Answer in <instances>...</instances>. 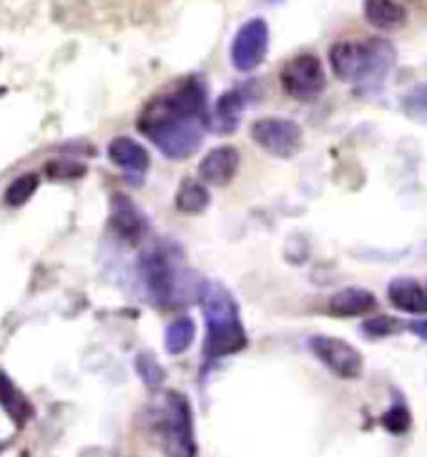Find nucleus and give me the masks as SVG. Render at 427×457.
Masks as SVG:
<instances>
[{
	"label": "nucleus",
	"mask_w": 427,
	"mask_h": 457,
	"mask_svg": "<svg viewBox=\"0 0 427 457\" xmlns=\"http://www.w3.org/2000/svg\"><path fill=\"white\" fill-rule=\"evenodd\" d=\"M204 129L206 86L197 76L187 79L172 94L154 98L138 119V131L174 162H187L199 151Z\"/></svg>",
	"instance_id": "1"
},
{
	"label": "nucleus",
	"mask_w": 427,
	"mask_h": 457,
	"mask_svg": "<svg viewBox=\"0 0 427 457\" xmlns=\"http://www.w3.org/2000/svg\"><path fill=\"white\" fill-rule=\"evenodd\" d=\"M201 310L206 322V345L204 352L209 360H219L227 354H237L247 347V332L241 324L239 307L234 296L222 284L201 287Z\"/></svg>",
	"instance_id": "2"
},
{
	"label": "nucleus",
	"mask_w": 427,
	"mask_h": 457,
	"mask_svg": "<svg viewBox=\"0 0 427 457\" xmlns=\"http://www.w3.org/2000/svg\"><path fill=\"white\" fill-rule=\"evenodd\" d=\"M184 274H187V270H176L172 256L163 249H148L147 254L141 256V277H144L151 296L163 307H176V304H181V299L184 302L188 299L184 295L187 287H181Z\"/></svg>",
	"instance_id": "3"
},
{
	"label": "nucleus",
	"mask_w": 427,
	"mask_h": 457,
	"mask_svg": "<svg viewBox=\"0 0 427 457\" xmlns=\"http://www.w3.org/2000/svg\"><path fill=\"white\" fill-rule=\"evenodd\" d=\"M161 428L163 437L169 443V453L176 455H197V443H194V417H191V404L184 395L169 392L161 404Z\"/></svg>",
	"instance_id": "4"
},
{
	"label": "nucleus",
	"mask_w": 427,
	"mask_h": 457,
	"mask_svg": "<svg viewBox=\"0 0 427 457\" xmlns=\"http://www.w3.org/2000/svg\"><path fill=\"white\" fill-rule=\"evenodd\" d=\"M280 81L281 88L287 91V96H292L294 101H317L324 94L327 76L317 55L299 54L281 68Z\"/></svg>",
	"instance_id": "5"
},
{
	"label": "nucleus",
	"mask_w": 427,
	"mask_h": 457,
	"mask_svg": "<svg viewBox=\"0 0 427 457\" xmlns=\"http://www.w3.org/2000/svg\"><path fill=\"white\" fill-rule=\"evenodd\" d=\"M309 350L320 360L332 375L342 377V379H360L364 372V360H362L360 350H355L349 342L339 339V337L330 335H314L309 337Z\"/></svg>",
	"instance_id": "6"
},
{
	"label": "nucleus",
	"mask_w": 427,
	"mask_h": 457,
	"mask_svg": "<svg viewBox=\"0 0 427 457\" xmlns=\"http://www.w3.org/2000/svg\"><path fill=\"white\" fill-rule=\"evenodd\" d=\"M254 144L269 151L277 159H292L305 144L302 126L289 119H262L252 126Z\"/></svg>",
	"instance_id": "7"
},
{
	"label": "nucleus",
	"mask_w": 427,
	"mask_h": 457,
	"mask_svg": "<svg viewBox=\"0 0 427 457\" xmlns=\"http://www.w3.org/2000/svg\"><path fill=\"white\" fill-rule=\"evenodd\" d=\"M269 51V26L264 18H252L237 30L231 43V63L237 71H254L264 63Z\"/></svg>",
	"instance_id": "8"
},
{
	"label": "nucleus",
	"mask_w": 427,
	"mask_h": 457,
	"mask_svg": "<svg viewBox=\"0 0 427 457\" xmlns=\"http://www.w3.org/2000/svg\"><path fill=\"white\" fill-rule=\"evenodd\" d=\"M330 66L339 81L355 83L360 88L370 71V43H334L330 48Z\"/></svg>",
	"instance_id": "9"
},
{
	"label": "nucleus",
	"mask_w": 427,
	"mask_h": 457,
	"mask_svg": "<svg viewBox=\"0 0 427 457\" xmlns=\"http://www.w3.org/2000/svg\"><path fill=\"white\" fill-rule=\"evenodd\" d=\"M241 156L234 146L212 148L199 163V176L206 187H227L239 171Z\"/></svg>",
	"instance_id": "10"
},
{
	"label": "nucleus",
	"mask_w": 427,
	"mask_h": 457,
	"mask_svg": "<svg viewBox=\"0 0 427 457\" xmlns=\"http://www.w3.org/2000/svg\"><path fill=\"white\" fill-rule=\"evenodd\" d=\"M111 228L119 234L123 242L136 244L147 234V219L138 214L134 204L119 194V196L111 199Z\"/></svg>",
	"instance_id": "11"
},
{
	"label": "nucleus",
	"mask_w": 427,
	"mask_h": 457,
	"mask_svg": "<svg viewBox=\"0 0 427 457\" xmlns=\"http://www.w3.org/2000/svg\"><path fill=\"white\" fill-rule=\"evenodd\" d=\"M108 159L116 163L121 171L131 176H144L151 163L147 148L129 136H119L108 144Z\"/></svg>",
	"instance_id": "12"
},
{
	"label": "nucleus",
	"mask_w": 427,
	"mask_h": 457,
	"mask_svg": "<svg viewBox=\"0 0 427 457\" xmlns=\"http://www.w3.org/2000/svg\"><path fill=\"white\" fill-rule=\"evenodd\" d=\"M395 61H398V54H395L392 43L380 41V38L370 41V71H367V79H364V83H362L357 91H362V94L380 91L385 79L389 76L392 66H395Z\"/></svg>",
	"instance_id": "13"
},
{
	"label": "nucleus",
	"mask_w": 427,
	"mask_h": 457,
	"mask_svg": "<svg viewBox=\"0 0 427 457\" xmlns=\"http://www.w3.org/2000/svg\"><path fill=\"white\" fill-rule=\"evenodd\" d=\"M377 307V296L370 289H362V287H347L342 292L330 299V314L334 317H362V314H370Z\"/></svg>",
	"instance_id": "14"
},
{
	"label": "nucleus",
	"mask_w": 427,
	"mask_h": 457,
	"mask_svg": "<svg viewBox=\"0 0 427 457\" xmlns=\"http://www.w3.org/2000/svg\"><path fill=\"white\" fill-rule=\"evenodd\" d=\"M388 296L392 307L407 314H427V292L407 277L392 279L388 287Z\"/></svg>",
	"instance_id": "15"
},
{
	"label": "nucleus",
	"mask_w": 427,
	"mask_h": 457,
	"mask_svg": "<svg viewBox=\"0 0 427 457\" xmlns=\"http://www.w3.org/2000/svg\"><path fill=\"white\" fill-rule=\"evenodd\" d=\"M364 18L380 30H395L405 26L407 11L395 0H364Z\"/></svg>",
	"instance_id": "16"
},
{
	"label": "nucleus",
	"mask_w": 427,
	"mask_h": 457,
	"mask_svg": "<svg viewBox=\"0 0 427 457\" xmlns=\"http://www.w3.org/2000/svg\"><path fill=\"white\" fill-rule=\"evenodd\" d=\"M244 113V98L239 91H227L216 101L212 113V126L219 134H234Z\"/></svg>",
	"instance_id": "17"
},
{
	"label": "nucleus",
	"mask_w": 427,
	"mask_h": 457,
	"mask_svg": "<svg viewBox=\"0 0 427 457\" xmlns=\"http://www.w3.org/2000/svg\"><path fill=\"white\" fill-rule=\"evenodd\" d=\"M0 407L8 412V417L13 420L18 428H23L30 420V415H33L30 403L23 397V392L15 387L13 382H11V377L5 375V372H0Z\"/></svg>",
	"instance_id": "18"
},
{
	"label": "nucleus",
	"mask_w": 427,
	"mask_h": 457,
	"mask_svg": "<svg viewBox=\"0 0 427 457\" xmlns=\"http://www.w3.org/2000/svg\"><path fill=\"white\" fill-rule=\"evenodd\" d=\"M209 202H212L209 188L204 187V181H197V179H184L179 191H176V209L181 214H201V212H206Z\"/></svg>",
	"instance_id": "19"
},
{
	"label": "nucleus",
	"mask_w": 427,
	"mask_h": 457,
	"mask_svg": "<svg viewBox=\"0 0 427 457\" xmlns=\"http://www.w3.org/2000/svg\"><path fill=\"white\" fill-rule=\"evenodd\" d=\"M197 339V324L191 317H179L166 327V352L169 354H181L187 352Z\"/></svg>",
	"instance_id": "20"
},
{
	"label": "nucleus",
	"mask_w": 427,
	"mask_h": 457,
	"mask_svg": "<svg viewBox=\"0 0 427 457\" xmlns=\"http://www.w3.org/2000/svg\"><path fill=\"white\" fill-rule=\"evenodd\" d=\"M40 179L38 174H23L13 179L8 188H5V194H3V202L5 206H11V209H18V206H23V204L36 194V188H38Z\"/></svg>",
	"instance_id": "21"
},
{
	"label": "nucleus",
	"mask_w": 427,
	"mask_h": 457,
	"mask_svg": "<svg viewBox=\"0 0 427 457\" xmlns=\"http://www.w3.org/2000/svg\"><path fill=\"white\" fill-rule=\"evenodd\" d=\"M402 113L414 123H425L427 126V81L420 83V86H414L413 91H407V94L402 96L400 101Z\"/></svg>",
	"instance_id": "22"
},
{
	"label": "nucleus",
	"mask_w": 427,
	"mask_h": 457,
	"mask_svg": "<svg viewBox=\"0 0 427 457\" xmlns=\"http://www.w3.org/2000/svg\"><path fill=\"white\" fill-rule=\"evenodd\" d=\"M402 327L405 324L400 320H395V317H389V314H374L370 317L367 322L362 324V337H367V339H388L392 335H400Z\"/></svg>",
	"instance_id": "23"
},
{
	"label": "nucleus",
	"mask_w": 427,
	"mask_h": 457,
	"mask_svg": "<svg viewBox=\"0 0 427 457\" xmlns=\"http://www.w3.org/2000/svg\"><path fill=\"white\" fill-rule=\"evenodd\" d=\"M136 372H138V377L144 379V385L151 387V390H159L161 385H163V379H166L163 367H161L159 360L151 352H141L136 357Z\"/></svg>",
	"instance_id": "24"
},
{
	"label": "nucleus",
	"mask_w": 427,
	"mask_h": 457,
	"mask_svg": "<svg viewBox=\"0 0 427 457\" xmlns=\"http://www.w3.org/2000/svg\"><path fill=\"white\" fill-rule=\"evenodd\" d=\"M382 428L389 432V435H405V432L413 428V415L407 410V404L398 403L389 407L385 415L380 417Z\"/></svg>",
	"instance_id": "25"
},
{
	"label": "nucleus",
	"mask_w": 427,
	"mask_h": 457,
	"mask_svg": "<svg viewBox=\"0 0 427 457\" xmlns=\"http://www.w3.org/2000/svg\"><path fill=\"white\" fill-rule=\"evenodd\" d=\"M407 329H410L414 337H420L423 342H427V320H413V322L407 324Z\"/></svg>",
	"instance_id": "26"
}]
</instances>
